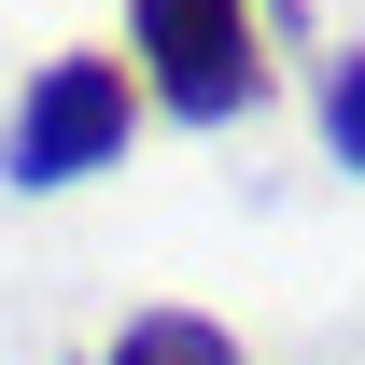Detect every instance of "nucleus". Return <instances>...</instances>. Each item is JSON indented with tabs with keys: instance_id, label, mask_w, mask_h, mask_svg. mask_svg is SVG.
I'll list each match as a JSON object with an SVG mask.
<instances>
[{
	"instance_id": "f257e3e1",
	"label": "nucleus",
	"mask_w": 365,
	"mask_h": 365,
	"mask_svg": "<svg viewBox=\"0 0 365 365\" xmlns=\"http://www.w3.org/2000/svg\"><path fill=\"white\" fill-rule=\"evenodd\" d=\"M127 140H140V85H127V56H43V71L14 85L0 182H14V197H71V182L127 169Z\"/></svg>"
},
{
	"instance_id": "f03ea898",
	"label": "nucleus",
	"mask_w": 365,
	"mask_h": 365,
	"mask_svg": "<svg viewBox=\"0 0 365 365\" xmlns=\"http://www.w3.org/2000/svg\"><path fill=\"white\" fill-rule=\"evenodd\" d=\"M127 29H140L155 113H182V127H239L267 98V14L253 0H127Z\"/></svg>"
},
{
	"instance_id": "7ed1b4c3",
	"label": "nucleus",
	"mask_w": 365,
	"mask_h": 365,
	"mask_svg": "<svg viewBox=\"0 0 365 365\" xmlns=\"http://www.w3.org/2000/svg\"><path fill=\"white\" fill-rule=\"evenodd\" d=\"M98 365H239V337H225L211 309H127Z\"/></svg>"
},
{
	"instance_id": "20e7f679",
	"label": "nucleus",
	"mask_w": 365,
	"mask_h": 365,
	"mask_svg": "<svg viewBox=\"0 0 365 365\" xmlns=\"http://www.w3.org/2000/svg\"><path fill=\"white\" fill-rule=\"evenodd\" d=\"M309 113H323V155L365 182V43H337V56L309 71Z\"/></svg>"
},
{
	"instance_id": "39448f33",
	"label": "nucleus",
	"mask_w": 365,
	"mask_h": 365,
	"mask_svg": "<svg viewBox=\"0 0 365 365\" xmlns=\"http://www.w3.org/2000/svg\"><path fill=\"white\" fill-rule=\"evenodd\" d=\"M253 14H295V0H253Z\"/></svg>"
}]
</instances>
